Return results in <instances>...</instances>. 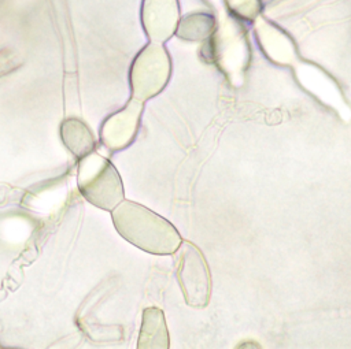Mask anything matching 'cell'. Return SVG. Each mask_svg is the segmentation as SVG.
Masks as SVG:
<instances>
[{"label": "cell", "instance_id": "6da1fadb", "mask_svg": "<svg viewBox=\"0 0 351 349\" xmlns=\"http://www.w3.org/2000/svg\"><path fill=\"white\" fill-rule=\"evenodd\" d=\"M117 231L132 245L154 255H171L182 242L176 227L147 207L122 200L111 209Z\"/></svg>", "mask_w": 351, "mask_h": 349}, {"label": "cell", "instance_id": "7a4b0ae2", "mask_svg": "<svg viewBox=\"0 0 351 349\" xmlns=\"http://www.w3.org/2000/svg\"><path fill=\"white\" fill-rule=\"evenodd\" d=\"M77 185L86 201L106 211L114 209L125 200L117 168L108 159L93 151L80 159Z\"/></svg>", "mask_w": 351, "mask_h": 349}, {"label": "cell", "instance_id": "3957f363", "mask_svg": "<svg viewBox=\"0 0 351 349\" xmlns=\"http://www.w3.org/2000/svg\"><path fill=\"white\" fill-rule=\"evenodd\" d=\"M171 67L170 57L162 42H149L134 57L129 81L132 99L147 101L156 96L167 83Z\"/></svg>", "mask_w": 351, "mask_h": 349}, {"label": "cell", "instance_id": "277c9868", "mask_svg": "<svg viewBox=\"0 0 351 349\" xmlns=\"http://www.w3.org/2000/svg\"><path fill=\"white\" fill-rule=\"evenodd\" d=\"M176 253L177 278L186 304L193 308L206 307L211 292V278L204 256L191 242H181Z\"/></svg>", "mask_w": 351, "mask_h": 349}, {"label": "cell", "instance_id": "5b68a950", "mask_svg": "<svg viewBox=\"0 0 351 349\" xmlns=\"http://www.w3.org/2000/svg\"><path fill=\"white\" fill-rule=\"evenodd\" d=\"M213 60L230 78L240 77L248 63V42L237 19L225 16L210 36Z\"/></svg>", "mask_w": 351, "mask_h": 349}, {"label": "cell", "instance_id": "8992f818", "mask_svg": "<svg viewBox=\"0 0 351 349\" xmlns=\"http://www.w3.org/2000/svg\"><path fill=\"white\" fill-rule=\"evenodd\" d=\"M141 112L143 103L130 99L123 108L110 115L100 129V140L103 145L110 151L126 148L137 133Z\"/></svg>", "mask_w": 351, "mask_h": 349}, {"label": "cell", "instance_id": "52a82bcc", "mask_svg": "<svg viewBox=\"0 0 351 349\" xmlns=\"http://www.w3.org/2000/svg\"><path fill=\"white\" fill-rule=\"evenodd\" d=\"M180 8L177 0H143L141 25L152 42L169 40L177 29Z\"/></svg>", "mask_w": 351, "mask_h": 349}, {"label": "cell", "instance_id": "ba28073f", "mask_svg": "<svg viewBox=\"0 0 351 349\" xmlns=\"http://www.w3.org/2000/svg\"><path fill=\"white\" fill-rule=\"evenodd\" d=\"M256 38L269 59L278 64H289L295 59V47L291 38L270 22L256 18Z\"/></svg>", "mask_w": 351, "mask_h": 349}, {"label": "cell", "instance_id": "9c48e42d", "mask_svg": "<svg viewBox=\"0 0 351 349\" xmlns=\"http://www.w3.org/2000/svg\"><path fill=\"white\" fill-rule=\"evenodd\" d=\"M138 349H167L169 333L163 312L156 307L143 311L141 328L138 334Z\"/></svg>", "mask_w": 351, "mask_h": 349}, {"label": "cell", "instance_id": "30bf717a", "mask_svg": "<svg viewBox=\"0 0 351 349\" xmlns=\"http://www.w3.org/2000/svg\"><path fill=\"white\" fill-rule=\"evenodd\" d=\"M60 137L64 146L77 157L81 159L90 153L95 148V137L81 119L69 118L60 125Z\"/></svg>", "mask_w": 351, "mask_h": 349}, {"label": "cell", "instance_id": "8fae6325", "mask_svg": "<svg viewBox=\"0 0 351 349\" xmlns=\"http://www.w3.org/2000/svg\"><path fill=\"white\" fill-rule=\"evenodd\" d=\"M217 21L211 14L193 12L178 21L176 33L180 38L188 41H203L215 30Z\"/></svg>", "mask_w": 351, "mask_h": 349}, {"label": "cell", "instance_id": "7c38bea8", "mask_svg": "<svg viewBox=\"0 0 351 349\" xmlns=\"http://www.w3.org/2000/svg\"><path fill=\"white\" fill-rule=\"evenodd\" d=\"M228 10L244 19H254L258 16L261 3L258 0H223Z\"/></svg>", "mask_w": 351, "mask_h": 349}, {"label": "cell", "instance_id": "4fadbf2b", "mask_svg": "<svg viewBox=\"0 0 351 349\" xmlns=\"http://www.w3.org/2000/svg\"><path fill=\"white\" fill-rule=\"evenodd\" d=\"M261 4H266V3H270V1H273V0H258Z\"/></svg>", "mask_w": 351, "mask_h": 349}]
</instances>
